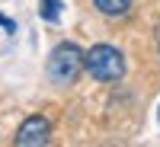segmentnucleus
I'll list each match as a JSON object with an SVG mask.
<instances>
[{
	"instance_id": "obj_7",
	"label": "nucleus",
	"mask_w": 160,
	"mask_h": 147,
	"mask_svg": "<svg viewBox=\"0 0 160 147\" xmlns=\"http://www.w3.org/2000/svg\"><path fill=\"white\" fill-rule=\"evenodd\" d=\"M157 42H160V32H157Z\"/></svg>"
},
{
	"instance_id": "obj_1",
	"label": "nucleus",
	"mask_w": 160,
	"mask_h": 147,
	"mask_svg": "<svg viewBox=\"0 0 160 147\" xmlns=\"http://www.w3.org/2000/svg\"><path fill=\"white\" fill-rule=\"evenodd\" d=\"M83 71V51L74 42H61L55 51L48 55V80L58 86H68L77 80V74Z\"/></svg>"
},
{
	"instance_id": "obj_2",
	"label": "nucleus",
	"mask_w": 160,
	"mask_h": 147,
	"mask_svg": "<svg viewBox=\"0 0 160 147\" xmlns=\"http://www.w3.org/2000/svg\"><path fill=\"white\" fill-rule=\"evenodd\" d=\"M83 67L96 80H118L125 74V58H122V51L112 48V45H93L83 55Z\"/></svg>"
},
{
	"instance_id": "obj_6",
	"label": "nucleus",
	"mask_w": 160,
	"mask_h": 147,
	"mask_svg": "<svg viewBox=\"0 0 160 147\" xmlns=\"http://www.w3.org/2000/svg\"><path fill=\"white\" fill-rule=\"evenodd\" d=\"M0 26H7V29H13V22H10V19H3V16H0Z\"/></svg>"
},
{
	"instance_id": "obj_5",
	"label": "nucleus",
	"mask_w": 160,
	"mask_h": 147,
	"mask_svg": "<svg viewBox=\"0 0 160 147\" xmlns=\"http://www.w3.org/2000/svg\"><path fill=\"white\" fill-rule=\"evenodd\" d=\"M42 16H45L48 22H58V16H61V3H58V0H42Z\"/></svg>"
},
{
	"instance_id": "obj_3",
	"label": "nucleus",
	"mask_w": 160,
	"mask_h": 147,
	"mask_svg": "<svg viewBox=\"0 0 160 147\" xmlns=\"http://www.w3.org/2000/svg\"><path fill=\"white\" fill-rule=\"evenodd\" d=\"M48 131H51L48 118L32 115V118H26L22 128L16 131V144H19V147H38V144H45V141H48Z\"/></svg>"
},
{
	"instance_id": "obj_4",
	"label": "nucleus",
	"mask_w": 160,
	"mask_h": 147,
	"mask_svg": "<svg viewBox=\"0 0 160 147\" xmlns=\"http://www.w3.org/2000/svg\"><path fill=\"white\" fill-rule=\"evenodd\" d=\"M93 3H96V10L106 13V16H122L131 7V0H93Z\"/></svg>"
}]
</instances>
